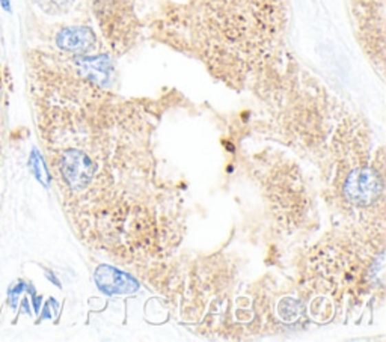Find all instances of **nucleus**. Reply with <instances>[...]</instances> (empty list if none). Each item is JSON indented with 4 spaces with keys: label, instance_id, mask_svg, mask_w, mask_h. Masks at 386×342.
Here are the masks:
<instances>
[{
    "label": "nucleus",
    "instance_id": "1a4fd4ad",
    "mask_svg": "<svg viewBox=\"0 0 386 342\" xmlns=\"http://www.w3.org/2000/svg\"><path fill=\"white\" fill-rule=\"evenodd\" d=\"M0 3H2V6H3V10H5V11L11 12V2H10V0H0Z\"/></svg>",
    "mask_w": 386,
    "mask_h": 342
},
{
    "label": "nucleus",
    "instance_id": "39448f33",
    "mask_svg": "<svg viewBox=\"0 0 386 342\" xmlns=\"http://www.w3.org/2000/svg\"><path fill=\"white\" fill-rule=\"evenodd\" d=\"M78 70L98 85H103L109 81L110 74V61L106 56H96V58H81L77 59Z\"/></svg>",
    "mask_w": 386,
    "mask_h": 342
},
{
    "label": "nucleus",
    "instance_id": "423d86ee",
    "mask_svg": "<svg viewBox=\"0 0 386 342\" xmlns=\"http://www.w3.org/2000/svg\"><path fill=\"white\" fill-rule=\"evenodd\" d=\"M29 166H30V171H32V173L35 175L39 182H43V184H47V182H49V175H47L44 160L41 158V156H39L36 149H34L32 156H30Z\"/></svg>",
    "mask_w": 386,
    "mask_h": 342
},
{
    "label": "nucleus",
    "instance_id": "20e7f679",
    "mask_svg": "<svg viewBox=\"0 0 386 342\" xmlns=\"http://www.w3.org/2000/svg\"><path fill=\"white\" fill-rule=\"evenodd\" d=\"M96 281L100 288L109 294L131 292L138 288V284L130 276L118 272L112 267H100L96 273Z\"/></svg>",
    "mask_w": 386,
    "mask_h": 342
},
{
    "label": "nucleus",
    "instance_id": "f03ea898",
    "mask_svg": "<svg viewBox=\"0 0 386 342\" xmlns=\"http://www.w3.org/2000/svg\"><path fill=\"white\" fill-rule=\"evenodd\" d=\"M380 181L372 169H358L350 173L344 192L354 204H369L380 193Z\"/></svg>",
    "mask_w": 386,
    "mask_h": 342
},
{
    "label": "nucleus",
    "instance_id": "6e6552de",
    "mask_svg": "<svg viewBox=\"0 0 386 342\" xmlns=\"http://www.w3.org/2000/svg\"><path fill=\"white\" fill-rule=\"evenodd\" d=\"M41 2H44L47 5H52L54 8H64L71 2V0H41Z\"/></svg>",
    "mask_w": 386,
    "mask_h": 342
},
{
    "label": "nucleus",
    "instance_id": "0eeeda50",
    "mask_svg": "<svg viewBox=\"0 0 386 342\" xmlns=\"http://www.w3.org/2000/svg\"><path fill=\"white\" fill-rule=\"evenodd\" d=\"M23 290H25V284H23V282L15 284V285L11 286L10 290H8V297H10V303H11L12 308L17 306V300L21 296Z\"/></svg>",
    "mask_w": 386,
    "mask_h": 342
},
{
    "label": "nucleus",
    "instance_id": "7ed1b4c3",
    "mask_svg": "<svg viewBox=\"0 0 386 342\" xmlns=\"http://www.w3.org/2000/svg\"><path fill=\"white\" fill-rule=\"evenodd\" d=\"M56 44L61 50L85 54L96 49V34L85 26H69L62 29L56 36Z\"/></svg>",
    "mask_w": 386,
    "mask_h": 342
},
{
    "label": "nucleus",
    "instance_id": "f257e3e1",
    "mask_svg": "<svg viewBox=\"0 0 386 342\" xmlns=\"http://www.w3.org/2000/svg\"><path fill=\"white\" fill-rule=\"evenodd\" d=\"M61 172L71 189L82 190L88 186L94 172H96V166L91 158L81 151H67L62 156Z\"/></svg>",
    "mask_w": 386,
    "mask_h": 342
}]
</instances>
